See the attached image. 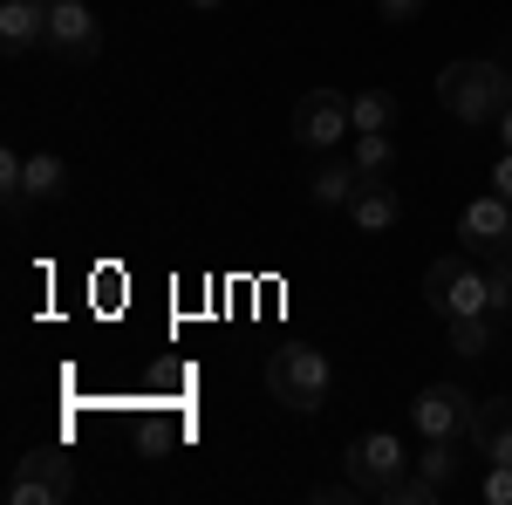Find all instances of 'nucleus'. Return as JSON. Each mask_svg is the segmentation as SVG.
I'll return each mask as SVG.
<instances>
[{
  "label": "nucleus",
  "instance_id": "nucleus-1",
  "mask_svg": "<svg viewBox=\"0 0 512 505\" xmlns=\"http://www.w3.org/2000/svg\"><path fill=\"white\" fill-rule=\"evenodd\" d=\"M437 103H444L458 123H499V117H506V103H512L506 62H492V55H465V62H451V69L437 76Z\"/></svg>",
  "mask_w": 512,
  "mask_h": 505
},
{
  "label": "nucleus",
  "instance_id": "nucleus-2",
  "mask_svg": "<svg viewBox=\"0 0 512 505\" xmlns=\"http://www.w3.org/2000/svg\"><path fill=\"white\" fill-rule=\"evenodd\" d=\"M424 308L444 314V321H458V314H492V260L478 267V253H444L431 260L424 273Z\"/></svg>",
  "mask_w": 512,
  "mask_h": 505
},
{
  "label": "nucleus",
  "instance_id": "nucleus-3",
  "mask_svg": "<svg viewBox=\"0 0 512 505\" xmlns=\"http://www.w3.org/2000/svg\"><path fill=\"white\" fill-rule=\"evenodd\" d=\"M328 383L335 376H328V355L321 349H274L267 355V396H274L280 410H301V417L321 410L328 403Z\"/></svg>",
  "mask_w": 512,
  "mask_h": 505
},
{
  "label": "nucleus",
  "instance_id": "nucleus-4",
  "mask_svg": "<svg viewBox=\"0 0 512 505\" xmlns=\"http://www.w3.org/2000/svg\"><path fill=\"white\" fill-rule=\"evenodd\" d=\"M41 48H48L55 62H69V69L96 62V55H103V21H96V7H89V0H48V35H41Z\"/></svg>",
  "mask_w": 512,
  "mask_h": 505
},
{
  "label": "nucleus",
  "instance_id": "nucleus-5",
  "mask_svg": "<svg viewBox=\"0 0 512 505\" xmlns=\"http://www.w3.org/2000/svg\"><path fill=\"white\" fill-rule=\"evenodd\" d=\"M349 485L362 492V499H390L396 478L410 471V458H403V437H390V430H369V437H355L349 444Z\"/></svg>",
  "mask_w": 512,
  "mask_h": 505
},
{
  "label": "nucleus",
  "instance_id": "nucleus-6",
  "mask_svg": "<svg viewBox=\"0 0 512 505\" xmlns=\"http://www.w3.org/2000/svg\"><path fill=\"white\" fill-rule=\"evenodd\" d=\"M472 417H478V396L458 389V383H424L417 403H410V424L424 430V437H458V444H472Z\"/></svg>",
  "mask_w": 512,
  "mask_h": 505
},
{
  "label": "nucleus",
  "instance_id": "nucleus-7",
  "mask_svg": "<svg viewBox=\"0 0 512 505\" xmlns=\"http://www.w3.org/2000/svg\"><path fill=\"white\" fill-rule=\"evenodd\" d=\"M76 499V465L62 451H28L7 478V505H62Z\"/></svg>",
  "mask_w": 512,
  "mask_h": 505
},
{
  "label": "nucleus",
  "instance_id": "nucleus-8",
  "mask_svg": "<svg viewBox=\"0 0 512 505\" xmlns=\"http://www.w3.org/2000/svg\"><path fill=\"white\" fill-rule=\"evenodd\" d=\"M458 239H465V253H478V260H512V198L478 192L458 212Z\"/></svg>",
  "mask_w": 512,
  "mask_h": 505
},
{
  "label": "nucleus",
  "instance_id": "nucleus-9",
  "mask_svg": "<svg viewBox=\"0 0 512 505\" xmlns=\"http://www.w3.org/2000/svg\"><path fill=\"white\" fill-rule=\"evenodd\" d=\"M342 137H355L349 96H342V89H308V96L294 103V144L328 151V144H342Z\"/></svg>",
  "mask_w": 512,
  "mask_h": 505
},
{
  "label": "nucleus",
  "instance_id": "nucleus-10",
  "mask_svg": "<svg viewBox=\"0 0 512 505\" xmlns=\"http://www.w3.org/2000/svg\"><path fill=\"white\" fill-rule=\"evenodd\" d=\"M472 451L485 458V465H512V396L478 403V417H472Z\"/></svg>",
  "mask_w": 512,
  "mask_h": 505
},
{
  "label": "nucleus",
  "instance_id": "nucleus-11",
  "mask_svg": "<svg viewBox=\"0 0 512 505\" xmlns=\"http://www.w3.org/2000/svg\"><path fill=\"white\" fill-rule=\"evenodd\" d=\"M41 35H48V0H7L0 7V48L21 62L28 48H41Z\"/></svg>",
  "mask_w": 512,
  "mask_h": 505
},
{
  "label": "nucleus",
  "instance_id": "nucleus-12",
  "mask_svg": "<svg viewBox=\"0 0 512 505\" xmlns=\"http://www.w3.org/2000/svg\"><path fill=\"white\" fill-rule=\"evenodd\" d=\"M349 219L362 226V233H390L396 219H403V198H396L383 178H362V192L349 198Z\"/></svg>",
  "mask_w": 512,
  "mask_h": 505
},
{
  "label": "nucleus",
  "instance_id": "nucleus-13",
  "mask_svg": "<svg viewBox=\"0 0 512 505\" xmlns=\"http://www.w3.org/2000/svg\"><path fill=\"white\" fill-rule=\"evenodd\" d=\"M362 192V171H355V157H335V164H321L315 178H308V198L315 205H342L349 212V198Z\"/></svg>",
  "mask_w": 512,
  "mask_h": 505
},
{
  "label": "nucleus",
  "instance_id": "nucleus-14",
  "mask_svg": "<svg viewBox=\"0 0 512 505\" xmlns=\"http://www.w3.org/2000/svg\"><path fill=\"white\" fill-rule=\"evenodd\" d=\"M355 171L362 178H390V164H396V137L390 130H355Z\"/></svg>",
  "mask_w": 512,
  "mask_h": 505
},
{
  "label": "nucleus",
  "instance_id": "nucleus-15",
  "mask_svg": "<svg viewBox=\"0 0 512 505\" xmlns=\"http://www.w3.org/2000/svg\"><path fill=\"white\" fill-rule=\"evenodd\" d=\"M28 192H35L41 205H55V198L69 192V164H62L55 151H35L28 157Z\"/></svg>",
  "mask_w": 512,
  "mask_h": 505
},
{
  "label": "nucleus",
  "instance_id": "nucleus-16",
  "mask_svg": "<svg viewBox=\"0 0 512 505\" xmlns=\"http://www.w3.org/2000/svg\"><path fill=\"white\" fill-rule=\"evenodd\" d=\"M28 157L21 151H0V205H7V219H21L28 212Z\"/></svg>",
  "mask_w": 512,
  "mask_h": 505
},
{
  "label": "nucleus",
  "instance_id": "nucleus-17",
  "mask_svg": "<svg viewBox=\"0 0 512 505\" xmlns=\"http://www.w3.org/2000/svg\"><path fill=\"white\" fill-rule=\"evenodd\" d=\"M444 335H451V349L458 355H492V314H458V321H444Z\"/></svg>",
  "mask_w": 512,
  "mask_h": 505
},
{
  "label": "nucleus",
  "instance_id": "nucleus-18",
  "mask_svg": "<svg viewBox=\"0 0 512 505\" xmlns=\"http://www.w3.org/2000/svg\"><path fill=\"white\" fill-rule=\"evenodd\" d=\"M458 458H465L458 437H424V458H410V465L424 471L431 485H451V478H458Z\"/></svg>",
  "mask_w": 512,
  "mask_h": 505
},
{
  "label": "nucleus",
  "instance_id": "nucleus-19",
  "mask_svg": "<svg viewBox=\"0 0 512 505\" xmlns=\"http://www.w3.org/2000/svg\"><path fill=\"white\" fill-rule=\"evenodd\" d=\"M349 117H355V130H390L396 123V96L390 89H362V96H349Z\"/></svg>",
  "mask_w": 512,
  "mask_h": 505
},
{
  "label": "nucleus",
  "instance_id": "nucleus-20",
  "mask_svg": "<svg viewBox=\"0 0 512 505\" xmlns=\"http://www.w3.org/2000/svg\"><path fill=\"white\" fill-rule=\"evenodd\" d=\"M485 505H512V465H485Z\"/></svg>",
  "mask_w": 512,
  "mask_h": 505
},
{
  "label": "nucleus",
  "instance_id": "nucleus-21",
  "mask_svg": "<svg viewBox=\"0 0 512 505\" xmlns=\"http://www.w3.org/2000/svg\"><path fill=\"white\" fill-rule=\"evenodd\" d=\"M349 499H362L355 485H315V505H349Z\"/></svg>",
  "mask_w": 512,
  "mask_h": 505
},
{
  "label": "nucleus",
  "instance_id": "nucleus-22",
  "mask_svg": "<svg viewBox=\"0 0 512 505\" xmlns=\"http://www.w3.org/2000/svg\"><path fill=\"white\" fill-rule=\"evenodd\" d=\"M417 7H424V0H376V14H383V21H410Z\"/></svg>",
  "mask_w": 512,
  "mask_h": 505
},
{
  "label": "nucleus",
  "instance_id": "nucleus-23",
  "mask_svg": "<svg viewBox=\"0 0 512 505\" xmlns=\"http://www.w3.org/2000/svg\"><path fill=\"white\" fill-rule=\"evenodd\" d=\"M492 192L512 198V151H499V164H492Z\"/></svg>",
  "mask_w": 512,
  "mask_h": 505
},
{
  "label": "nucleus",
  "instance_id": "nucleus-24",
  "mask_svg": "<svg viewBox=\"0 0 512 505\" xmlns=\"http://www.w3.org/2000/svg\"><path fill=\"white\" fill-rule=\"evenodd\" d=\"M499 144L512 151V103H506V117H499Z\"/></svg>",
  "mask_w": 512,
  "mask_h": 505
},
{
  "label": "nucleus",
  "instance_id": "nucleus-25",
  "mask_svg": "<svg viewBox=\"0 0 512 505\" xmlns=\"http://www.w3.org/2000/svg\"><path fill=\"white\" fill-rule=\"evenodd\" d=\"M192 7H219V0H192Z\"/></svg>",
  "mask_w": 512,
  "mask_h": 505
}]
</instances>
